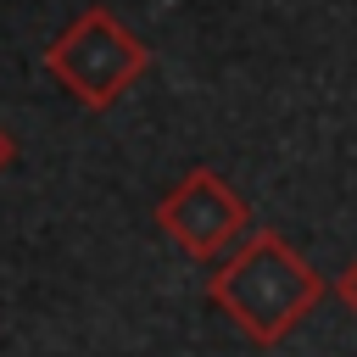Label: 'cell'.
<instances>
[{
    "label": "cell",
    "mask_w": 357,
    "mask_h": 357,
    "mask_svg": "<svg viewBox=\"0 0 357 357\" xmlns=\"http://www.w3.org/2000/svg\"><path fill=\"white\" fill-rule=\"evenodd\" d=\"M206 301L245 340L279 346L301 318H312V307L324 301V279L279 229H251L234 257L206 279Z\"/></svg>",
    "instance_id": "1"
},
{
    "label": "cell",
    "mask_w": 357,
    "mask_h": 357,
    "mask_svg": "<svg viewBox=\"0 0 357 357\" xmlns=\"http://www.w3.org/2000/svg\"><path fill=\"white\" fill-rule=\"evenodd\" d=\"M11 156H17V145H11V134H6V128H0V173H6V167H11Z\"/></svg>",
    "instance_id": "5"
},
{
    "label": "cell",
    "mask_w": 357,
    "mask_h": 357,
    "mask_svg": "<svg viewBox=\"0 0 357 357\" xmlns=\"http://www.w3.org/2000/svg\"><path fill=\"white\" fill-rule=\"evenodd\" d=\"M156 229L195 262H212L223 251H234L251 234V206L240 201V190L212 173V167H190L162 201H156Z\"/></svg>",
    "instance_id": "3"
},
{
    "label": "cell",
    "mask_w": 357,
    "mask_h": 357,
    "mask_svg": "<svg viewBox=\"0 0 357 357\" xmlns=\"http://www.w3.org/2000/svg\"><path fill=\"white\" fill-rule=\"evenodd\" d=\"M335 296H340V307H346V312H357V257L335 273Z\"/></svg>",
    "instance_id": "4"
},
{
    "label": "cell",
    "mask_w": 357,
    "mask_h": 357,
    "mask_svg": "<svg viewBox=\"0 0 357 357\" xmlns=\"http://www.w3.org/2000/svg\"><path fill=\"white\" fill-rule=\"evenodd\" d=\"M145 67H151L145 39H139L134 28H123L112 6L78 11V17L50 39V50H45V73H50L84 112L117 106Z\"/></svg>",
    "instance_id": "2"
}]
</instances>
